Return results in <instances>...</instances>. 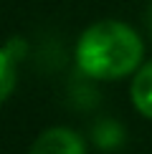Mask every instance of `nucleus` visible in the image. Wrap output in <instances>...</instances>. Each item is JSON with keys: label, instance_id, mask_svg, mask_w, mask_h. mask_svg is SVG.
I'll return each mask as SVG.
<instances>
[{"label": "nucleus", "instance_id": "1", "mask_svg": "<svg viewBox=\"0 0 152 154\" xmlns=\"http://www.w3.org/2000/svg\"><path fill=\"white\" fill-rule=\"evenodd\" d=\"M142 53L144 48L137 30L119 20H99L89 25L76 43L79 68L99 81H114L137 71Z\"/></svg>", "mask_w": 152, "mask_h": 154}, {"label": "nucleus", "instance_id": "2", "mask_svg": "<svg viewBox=\"0 0 152 154\" xmlns=\"http://www.w3.org/2000/svg\"><path fill=\"white\" fill-rule=\"evenodd\" d=\"M28 154H86V146H84V139L74 129L53 126L36 139Z\"/></svg>", "mask_w": 152, "mask_h": 154}, {"label": "nucleus", "instance_id": "3", "mask_svg": "<svg viewBox=\"0 0 152 154\" xmlns=\"http://www.w3.org/2000/svg\"><path fill=\"white\" fill-rule=\"evenodd\" d=\"M132 104L139 114L152 119V61L139 68L132 81Z\"/></svg>", "mask_w": 152, "mask_h": 154}, {"label": "nucleus", "instance_id": "4", "mask_svg": "<svg viewBox=\"0 0 152 154\" xmlns=\"http://www.w3.org/2000/svg\"><path fill=\"white\" fill-rule=\"evenodd\" d=\"M15 88V63L8 51L0 48V104L13 94Z\"/></svg>", "mask_w": 152, "mask_h": 154}, {"label": "nucleus", "instance_id": "5", "mask_svg": "<svg viewBox=\"0 0 152 154\" xmlns=\"http://www.w3.org/2000/svg\"><path fill=\"white\" fill-rule=\"evenodd\" d=\"M147 25H150V33H152V5H150V13H147Z\"/></svg>", "mask_w": 152, "mask_h": 154}]
</instances>
